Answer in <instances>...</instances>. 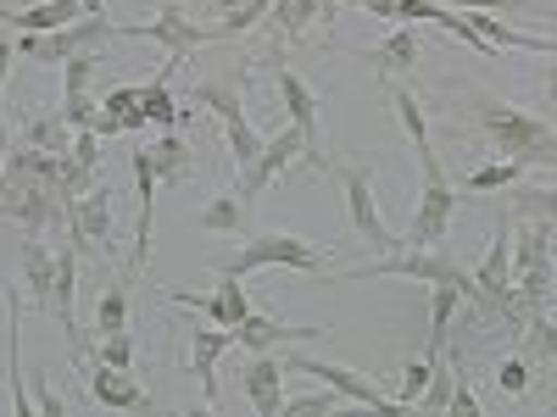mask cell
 Listing matches in <instances>:
<instances>
[{
    "label": "cell",
    "instance_id": "cell-1",
    "mask_svg": "<svg viewBox=\"0 0 557 417\" xmlns=\"http://www.w3.org/2000/svg\"><path fill=\"white\" fill-rule=\"evenodd\" d=\"M469 101H474V123L491 139L496 156H513L524 167H557V128H546L541 117L519 112L513 101L485 96V89H469Z\"/></svg>",
    "mask_w": 557,
    "mask_h": 417
},
{
    "label": "cell",
    "instance_id": "cell-2",
    "mask_svg": "<svg viewBox=\"0 0 557 417\" xmlns=\"http://www.w3.org/2000/svg\"><path fill=\"white\" fill-rule=\"evenodd\" d=\"M330 251L301 240V235H246L235 256H218V273L223 278H251L262 267H296V273H323Z\"/></svg>",
    "mask_w": 557,
    "mask_h": 417
},
{
    "label": "cell",
    "instance_id": "cell-3",
    "mask_svg": "<svg viewBox=\"0 0 557 417\" xmlns=\"http://www.w3.org/2000/svg\"><path fill=\"white\" fill-rule=\"evenodd\" d=\"M330 173L341 178V195H346V217L357 228V240L362 245H374V251H407L401 235L380 217V201H374V167H362V162H330Z\"/></svg>",
    "mask_w": 557,
    "mask_h": 417
},
{
    "label": "cell",
    "instance_id": "cell-4",
    "mask_svg": "<svg viewBox=\"0 0 557 417\" xmlns=\"http://www.w3.org/2000/svg\"><path fill=\"white\" fill-rule=\"evenodd\" d=\"M368 278H418V285H446V278H457V285H469V273H462V262L441 245L430 251H391L380 262H368V267H351L341 278H323V285H368Z\"/></svg>",
    "mask_w": 557,
    "mask_h": 417
},
{
    "label": "cell",
    "instance_id": "cell-5",
    "mask_svg": "<svg viewBox=\"0 0 557 417\" xmlns=\"http://www.w3.org/2000/svg\"><path fill=\"white\" fill-rule=\"evenodd\" d=\"M184 106H207L218 123H223V139H228V156H235V167H251L257 151H262V134L251 128L246 117V101H240V84H228V78H207L190 89V101Z\"/></svg>",
    "mask_w": 557,
    "mask_h": 417
},
{
    "label": "cell",
    "instance_id": "cell-6",
    "mask_svg": "<svg viewBox=\"0 0 557 417\" xmlns=\"http://www.w3.org/2000/svg\"><path fill=\"white\" fill-rule=\"evenodd\" d=\"M117 34L112 17H78L67 28H51V34H17V56L23 62H39V67H62L73 51H89V45H107Z\"/></svg>",
    "mask_w": 557,
    "mask_h": 417
},
{
    "label": "cell",
    "instance_id": "cell-7",
    "mask_svg": "<svg viewBox=\"0 0 557 417\" xmlns=\"http://www.w3.org/2000/svg\"><path fill=\"white\" fill-rule=\"evenodd\" d=\"M285 367H290V374H312L318 384H330L341 401H351V406H368V412H380V417H401V412H407L396 395H380V390H374V379L351 374V367H341V362H318V356H285Z\"/></svg>",
    "mask_w": 557,
    "mask_h": 417
},
{
    "label": "cell",
    "instance_id": "cell-8",
    "mask_svg": "<svg viewBox=\"0 0 557 417\" xmlns=\"http://www.w3.org/2000/svg\"><path fill=\"white\" fill-rule=\"evenodd\" d=\"M117 34H123V39H157L173 62H184L190 51L212 45V28H207V23H196V17H190V7H178V0H173V7H162L151 23H117Z\"/></svg>",
    "mask_w": 557,
    "mask_h": 417
},
{
    "label": "cell",
    "instance_id": "cell-9",
    "mask_svg": "<svg viewBox=\"0 0 557 417\" xmlns=\"http://www.w3.org/2000/svg\"><path fill=\"white\" fill-rule=\"evenodd\" d=\"M296 162H307V139H301V128H296V123H285L273 139H262L257 162H251V167H240V195H246V206H251V201H262V190H273V184L285 178Z\"/></svg>",
    "mask_w": 557,
    "mask_h": 417
},
{
    "label": "cell",
    "instance_id": "cell-10",
    "mask_svg": "<svg viewBox=\"0 0 557 417\" xmlns=\"http://www.w3.org/2000/svg\"><path fill=\"white\" fill-rule=\"evenodd\" d=\"M62 217H67V235H73V251H78V256H107V251H112L117 223H112V195H107V184H101V190H84Z\"/></svg>",
    "mask_w": 557,
    "mask_h": 417
},
{
    "label": "cell",
    "instance_id": "cell-11",
    "mask_svg": "<svg viewBox=\"0 0 557 417\" xmlns=\"http://www.w3.org/2000/svg\"><path fill=\"white\" fill-rule=\"evenodd\" d=\"M273 89H278V106H285V117L301 128V139H307V162L301 167H312V173H323L330 167V156H323V134H318V96H312V84L307 78H296L290 67H273Z\"/></svg>",
    "mask_w": 557,
    "mask_h": 417
},
{
    "label": "cell",
    "instance_id": "cell-12",
    "mask_svg": "<svg viewBox=\"0 0 557 417\" xmlns=\"http://www.w3.org/2000/svg\"><path fill=\"white\" fill-rule=\"evenodd\" d=\"M330 323H285L278 312H246V323L235 329V345L251 356V351H285V345H307V340H323Z\"/></svg>",
    "mask_w": 557,
    "mask_h": 417
},
{
    "label": "cell",
    "instance_id": "cell-13",
    "mask_svg": "<svg viewBox=\"0 0 557 417\" xmlns=\"http://www.w3.org/2000/svg\"><path fill=\"white\" fill-rule=\"evenodd\" d=\"M240 374H246L240 384H246V401H251L257 417H285V390H278L285 374H290L285 356H278V351H251Z\"/></svg>",
    "mask_w": 557,
    "mask_h": 417
},
{
    "label": "cell",
    "instance_id": "cell-14",
    "mask_svg": "<svg viewBox=\"0 0 557 417\" xmlns=\"http://www.w3.org/2000/svg\"><path fill=\"white\" fill-rule=\"evenodd\" d=\"M168 301H173V306H190V312H207V317L218 323V329H228V334H235L240 323H246V312H251V301H246V285H240V278H223V273H218V290H212V295L168 290Z\"/></svg>",
    "mask_w": 557,
    "mask_h": 417
},
{
    "label": "cell",
    "instance_id": "cell-15",
    "mask_svg": "<svg viewBox=\"0 0 557 417\" xmlns=\"http://www.w3.org/2000/svg\"><path fill=\"white\" fill-rule=\"evenodd\" d=\"M84 390L96 406H112V412H139L151 406V395L128 379V367H107V362H84Z\"/></svg>",
    "mask_w": 557,
    "mask_h": 417
},
{
    "label": "cell",
    "instance_id": "cell-16",
    "mask_svg": "<svg viewBox=\"0 0 557 417\" xmlns=\"http://www.w3.org/2000/svg\"><path fill=\"white\" fill-rule=\"evenodd\" d=\"M134 167V190H139V228H134V267L151 262V235H157V167H151V151L139 146L128 156Z\"/></svg>",
    "mask_w": 557,
    "mask_h": 417
},
{
    "label": "cell",
    "instance_id": "cell-17",
    "mask_svg": "<svg viewBox=\"0 0 557 417\" xmlns=\"http://www.w3.org/2000/svg\"><path fill=\"white\" fill-rule=\"evenodd\" d=\"M235 351V334L228 329H190V374H196V384H201V401L207 406H218V362Z\"/></svg>",
    "mask_w": 557,
    "mask_h": 417
},
{
    "label": "cell",
    "instance_id": "cell-18",
    "mask_svg": "<svg viewBox=\"0 0 557 417\" xmlns=\"http://www.w3.org/2000/svg\"><path fill=\"white\" fill-rule=\"evenodd\" d=\"M23 290L39 312H51V295H57V251L45 245L39 235L23 240Z\"/></svg>",
    "mask_w": 557,
    "mask_h": 417
},
{
    "label": "cell",
    "instance_id": "cell-19",
    "mask_svg": "<svg viewBox=\"0 0 557 417\" xmlns=\"http://www.w3.org/2000/svg\"><path fill=\"white\" fill-rule=\"evenodd\" d=\"M57 206L62 201H57L51 184H34V190H12L7 201H0V217H17L28 235H45V228L57 223Z\"/></svg>",
    "mask_w": 557,
    "mask_h": 417
},
{
    "label": "cell",
    "instance_id": "cell-20",
    "mask_svg": "<svg viewBox=\"0 0 557 417\" xmlns=\"http://www.w3.org/2000/svg\"><path fill=\"white\" fill-rule=\"evenodd\" d=\"M357 56L374 67L385 84H391V78H407V73L418 67V34H412V28H396L391 39L374 45V51H357Z\"/></svg>",
    "mask_w": 557,
    "mask_h": 417
},
{
    "label": "cell",
    "instance_id": "cell-21",
    "mask_svg": "<svg viewBox=\"0 0 557 417\" xmlns=\"http://www.w3.org/2000/svg\"><path fill=\"white\" fill-rule=\"evenodd\" d=\"M168 78H173V62H162V73H157L151 84H139V112H146L157 128H184V123H190V112L173 101Z\"/></svg>",
    "mask_w": 557,
    "mask_h": 417
},
{
    "label": "cell",
    "instance_id": "cell-22",
    "mask_svg": "<svg viewBox=\"0 0 557 417\" xmlns=\"http://www.w3.org/2000/svg\"><path fill=\"white\" fill-rule=\"evenodd\" d=\"M78 17H84L78 0H39V7H28V12H7V28L12 34H51V28H67Z\"/></svg>",
    "mask_w": 557,
    "mask_h": 417
},
{
    "label": "cell",
    "instance_id": "cell-23",
    "mask_svg": "<svg viewBox=\"0 0 557 417\" xmlns=\"http://www.w3.org/2000/svg\"><path fill=\"white\" fill-rule=\"evenodd\" d=\"M246 217H251V206H246L240 190H218L196 212V228H207V235H246Z\"/></svg>",
    "mask_w": 557,
    "mask_h": 417
},
{
    "label": "cell",
    "instance_id": "cell-24",
    "mask_svg": "<svg viewBox=\"0 0 557 417\" xmlns=\"http://www.w3.org/2000/svg\"><path fill=\"white\" fill-rule=\"evenodd\" d=\"M23 146L51 151V156H67V151H73V128H67V117H62V112L28 117V123H23Z\"/></svg>",
    "mask_w": 557,
    "mask_h": 417
},
{
    "label": "cell",
    "instance_id": "cell-25",
    "mask_svg": "<svg viewBox=\"0 0 557 417\" xmlns=\"http://www.w3.org/2000/svg\"><path fill=\"white\" fill-rule=\"evenodd\" d=\"M151 151V167H157V184H178L184 173H190L196 162H190V146H184V134L178 128H168L157 146H146Z\"/></svg>",
    "mask_w": 557,
    "mask_h": 417
},
{
    "label": "cell",
    "instance_id": "cell-26",
    "mask_svg": "<svg viewBox=\"0 0 557 417\" xmlns=\"http://www.w3.org/2000/svg\"><path fill=\"white\" fill-rule=\"evenodd\" d=\"M519 351H524L535 367H552V362H557V323H552L546 312H535L524 329H519Z\"/></svg>",
    "mask_w": 557,
    "mask_h": 417
},
{
    "label": "cell",
    "instance_id": "cell-27",
    "mask_svg": "<svg viewBox=\"0 0 557 417\" xmlns=\"http://www.w3.org/2000/svg\"><path fill=\"white\" fill-rule=\"evenodd\" d=\"M323 17V0H273V28L278 39H301Z\"/></svg>",
    "mask_w": 557,
    "mask_h": 417
},
{
    "label": "cell",
    "instance_id": "cell-28",
    "mask_svg": "<svg viewBox=\"0 0 557 417\" xmlns=\"http://www.w3.org/2000/svg\"><path fill=\"white\" fill-rule=\"evenodd\" d=\"M519 178H524V162L496 156V162H485V167L469 173V190H474V195H496V190H513Z\"/></svg>",
    "mask_w": 557,
    "mask_h": 417
},
{
    "label": "cell",
    "instance_id": "cell-29",
    "mask_svg": "<svg viewBox=\"0 0 557 417\" xmlns=\"http://www.w3.org/2000/svg\"><path fill=\"white\" fill-rule=\"evenodd\" d=\"M51 190H57V201H62V212H67L84 190H96V167H84V162H73V156H57V178H51Z\"/></svg>",
    "mask_w": 557,
    "mask_h": 417
},
{
    "label": "cell",
    "instance_id": "cell-30",
    "mask_svg": "<svg viewBox=\"0 0 557 417\" xmlns=\"http://www.w3.org/2000/svg\"><path fill=\"white\" fill-rule=\"evenodd\" d=\"M507 212H513V217H535V223H557V190H541V184H513Z\"/></svg>",
    "mask_w": 557,
    "mask_h": 417
},
{
    "label": "cell",
    "instance_id": "cell-31",
    "mask_svg": "<svg viewBox=\"0 0 557 417\" xmlns=\"http://www.w3.org/2000/svg\"><path fill=\"white\" fill-rule=\"evenodd\" d=\"M535 374H541V367H535V362H530L524 351H513V356H502V362H496V390L519 401V395H530Z\"/></svg>",
    "mask_w": 557,
    "mask_h": 417
},
{
    "label": "cell",
    "instance_id": "cell-32",
    "mask_svg": "<svg viewBox=\"0 0 557 417\" xmlns=\"http://www.w3.org/2000/svg\"><path fill=\"white\" fill-rule=\"evenodd\" d=\"M262 17H273V0H246V7L223 12V23H212V45L218 39H235V34H251Z\"/></svg>",
    "mask_w": 557,
    "mask_h": 417
},
{
    "label": "cell",
    "instance_id": "cell-33",
    "mask_svg": "<svg viewBox=\"0 0 557 417\" xmlns=\"http://www.w3.org/2000/svg\"><path fill=\"white\" fill-rule=\"evenodd\" d=\"M101 73V45H89V51H73L62 62V96H73V89H89Z\"/></svg>",
    "mask_w": 557,
    "mask_h": 417
},
{
    "label": "cell",
    "instance_id": "cell-34",
    "mask_svg": "<svg viewBox=\"0 0 557 417\" xmlns=\"http://www.w3.org/2000/svg\"><path fill=\"white\" fill-rule=\"evenodd\" d=\"M128 285H112L101 301H96V334H117V329H128Z\"/></svg>",
    "mask_w": 557,
    "mask_h": 417
},
{
    "label": "cell",
    "instance_id": "cell-35",
    "mask_svg": "<svg viewBox=\"0 0 557 417\" xmlns=\"http://www.w3.org/2000/svg\"><path fill=\"white\" fill-rule=\"evenodd\" d=\"M89 362L128 367V374H134V334H128V329H117V334H96V351H89Z\"/></svg>",
    "mask_w": 557,
    "mask_h": 417
},
{
    "label": "cell",
    "instance_id": "cell-36",
    "mask_svg": "<svg viewBox=\"0 0 557 417\" xmlns=\"http://www.w3.org/2000/svg\"><path fill=\"white\" fill-rule=\"evenodd\" d=\"M57 112L67 117V128H96L101 101H89V89H73V96H62V106H57Z\"/></svg>",
    "mask_w": 557,
    "mask_h": 417
},
{
    "label": "cell",
    "instance_id": "cell-37",
    "mask_svg": "<svg viewBox=\"0 0 557 417\" xmlns=\"http://www.w3.org/2000/svg\"><path fill=\"white\" fill-rule=\"evenodd\" d=\"M430 374H435V362H430V356H424V362H407V367H401V390H396V401H401V406H418V395L430 390Z\"/></svg>",
    "mask_w": 557,
    "mask_h": 417
},
{
    "label": "cell",
    "instance_id": "cell-38",
    "mask_svg": "<svg viewBox=\"0 0 557 417\" xmlns=\"http://www.w3.org/2000/svg\"><path fill=\"white\" fill-rule=\"evenodd\" d=\"M28 395H34V412L39 417H67V406H62V395H57V384L45 379V374H34V384H28Z\"/></svg>",
    "mask_w": 557,
    "mask_h": 417
},
{
    "label": "cell",
    "instance_id": "cell-39",
    "mask_svg": "<svg viewBox=\"0 0 557 417\" xmlns=\"http://www.w3.org/2000/svg\"><path fill=\"white\" fill-rule=\"evenodd\" d=\"M441 7H457V12H502V17H524L530 0H441Z\"/></svg>",
    "mask_w": 557,
    "mask_h": 417
},
{
    "label": "cell",
    "instance_id": "cell-40",
    "mask_svg": "<svg viewBox=\"0 0 557 417\" xmlns=\"http://www.w3.org/2000/svg\"><path fill=\"white\" fill-rule=\"evenodd\" d=\"M12 62H17V39H12V34H0V96H7ZM0 151H12V134H7V123H0Z\"/></svg>",
    "mask_w": 557,
    "mask_h": 417
},
{
    "label": "cell",
    "instance_id": "cell-41",
    "mask_svg": "<svg viewBox=\"0 0 557 417\" xmlns=\"http://www.w3.org/2000/svg\"><path fill=\"white\" fill-rule=\"evenodd\" d=\"M67 156L84 162V167H101V134L96 128H73V151Z\"/></svg>",
    "mask_w": 557,
    "mask_h": 417
},
{
    "label": "cell",
    "instance_id": "cell-42",
    "mask_svg": "<svg viewBox=\"0 0 557 417\" xmlns=\"http://www.w3.org/2000/svg\"><path fill=\"white\" fill-rule=\"evenodd\" d=\"M446 412H462V417H474L480 412V395L469 390V379H462V362H457V379H451V406Z\"/></svg>",
    "mask_w": 557,
    "mask_h": 417
},
{
    "label": "cell",
    "instance_id": "cell-43",
    "mask_svg": "<svg viewBox=\"0 0 557 417\" xmlns=\"http://www.w3.org/2000/svg\"><path fill=\"white\" fill-rule=\"evenodd\" d=\"M101 106H107V112H117V117H123V112H128V106H139V84H117V89H112V96H107V101H101Z\"/></svg>",
    "mask_w": 557,
    "mask_h": 417
},
{
    "label": "cell",
    "instance_id": "cell-44",
    "mask_svg": "<svg viewBox=\"0 0 557 417\" xmlns=\"http://www.w3.org/2000/svg\"><path fill=\"white\" fill-rule=\"evenodd\" d=\"M78 7H84L89 17H112V12H107V0H78Z\"/></svg>",
    "mask_w": 557,
    "mask_h": 417
},
{
    "label": "cell",
    "instance_id": "cell-45",
    "mask_svg": "<svg viewBox=\"0 0 557 417\" xmlns=\"http://www.w3.org/2000/svg\"><path fill=\"white\" fill-rule=\"evenodd\" d=\"M212 12H235V7H246V0H207Z\"/></svg>",
    "mask_w": 557,
    "mask_h": 417
},
{
    "label": "cell",
    "instance_id": "cell-46",
    "mask_svg": "<svg viewBox=\"0 0 557 417\" xmlns=\"http://www.w3.org/2000/svg\"><path fill=\"white\" fill-rule=\"evenodd\" d=\"M0 201H7V151H0Z\"/></svg>",
    "mask_w": 557,
    "mask_h": 417
},
{
    "label": "cell",
    "instance_id": "cell-47",
    "mask_svg": "<svg viewBox=\"0 0 557 417\" xmlns=\"http://www.w3.org/2000/svg\"><path fill=\"white\" fill-rule=\"evenodd\" d=\"M178 7H190V12H196V7H207V0H178Z\"/></svg>",
    "mask_w": 557,
    "mask_h": 417
}]
</instances>
